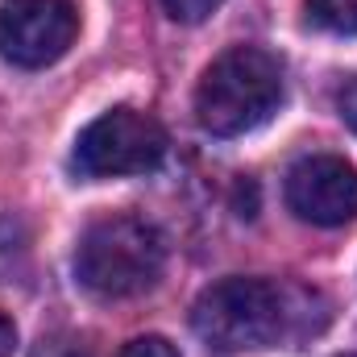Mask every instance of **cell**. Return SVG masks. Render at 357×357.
<instances>
[{
  "mask_svg": "<svg viewBox=\"0 0 357 357\" xmlns=\"http://www.w3.org/2000/svg\"><path fill=\"white\" fill-rule=\"evenodd\" d=\"M324 320L328 303L320 291L270 278H220L191 307L195 337L220 357L295 345L303 337H316Z\"/></svg>",
  "mask_w": 357,
  "mask_h": 357,
  "instance_id": "1",
  "label": "cell"
},
{
  "mask_svg": "<svg viewBox=\"0 0 357 357\" xmlns=\"http://www.w3.org/2000/svg\"><path fill=\"white\" fill-rule=\"evenodd\" d=\"M282 104V63L262 46L225 50L195 88V121L212 137H241Z\"/></svg>",
  "mask_w": 357,
  "mask_h": 357,
  "instance_id": "2",
  "label": "cell"
},
{
  "mask_svg": "<svg viewBox=\"0 0 357 357\" xmlns=\"http://www.w3.org/2000/svg\"><path fill=\"white\" fill-rule=\"evenodd\" d=\"M167 266L162 233L142 216H104L79 237L75 278L96 299H133L158 282Z\"/></svg>",
  "mask_w": 357,
  "mask_h": 357,
  "instance_id": "3",
  "label": "cell"
},
{
  "mask_svg": "<svg viewBox=\"0 0 357 357\" xmlns=\"http://www.w3.org/2000/svg\"><path fill=\"white\" fill-rule=\"evenodd\" d=\"M162 158H167V129L137 108H112L96 116L71 150V167L84 178L146 175Z\"/></svg>",
  "mask_w": 357,
  "mask_h": 357,
  "instance_id": "4",
  "label": "cell"
},
{
  "mask_svg": "<svg viewBox=\"0 0 357 357\" xmlns=\"http://www.w3.org/2000/svg\"><path fill=\"white\" fill-rule=\"evenodd\" d=\"M79 33L71 0H4L0 4V54L13 67L38 71L59 63Z\"/></svg>",
  "mask_w": 357,
  "mask_h": 357,
  "instance_id": "5",
  "label": "cell"
},
{
  "mask_svg": "<svg viewBox=\"0 0 357 357\" xmlns=\"http://www.w3.org/2000/svg\"><path fill=\"white\" fill-rule=\"evenodd\" d=\"M287 204L299 220L337 229L357 216V167L337 154H307L287 171Z\"/></svg>",
  "mask_w": 357,
  "mask_h": 357,
  "instance_id": "6",
  "label": "cell"
},
{
  "mask_svg": "<svg viewBox=\"0 0 357 357\" xmlns=\"http://www.w3.org/2000/svg\"><path fill=\"white\" fill-rule=\"evenodd\" d=\"M307 17L328 33L357 38V0H307Z\"/></svg>",
  "mask_w": 357,
  "mask_h": 357,
  "instance_id": "7",
  "label": "cell"
},
{
  "mask_svg": "<svg viewBox=\"0 0 357 357\" xmlns=\"http://www.w3.org/2000/svg\"><path fill=\"white\" fill-rule=\"evenodd\" d=\"M162 8H167V17H175L183 25H195L204 17H212L220 8V0H162Z\"/></svg>",
  "mask_w": 357,
  "mask_h": 357,
  "instance_id": "8",
  "label": "cell"
},
{
  "mask_svg": "<svg viewBox=\"0 0 357 357\" xmlns=\"http://www.w3.org/2000/svg\"><path fill=\"white\" fill-rule=\"evenodd\" d=\"M33 357H88L84 341H75L71 333H54V337H42Z\"/></svg>",
  "mask_w": 357,
  "mask_h": 357,
  "instance_id": "9",
  "label": "cell"
},
{
  "mask_svg": "<svg viewBox=\"0 0 357 357\" xmlns=\"http://www.w3.org/2000/svg\"><path fill=\"white\" fill-rule=\"evenodd\" d=\"M121 357H178V349L167 337H137L121 349Z\"/></svg>",
  "mask_w": 357,
  "mask_h": 357,
  "instance_id": "10",
  "label": "cell"
},
{
  "mask_svg": "<svg viewBox=\"0 0 357 357\" xmlns=\"http://www.w3.org/2000/svg\"><path fill=\"white\" fill-rule=\"evenodd\" d=\"M341 116H345V125L357 133V79H349L345 91H341Z\"/></svg>",
  "mask_w": 357,
  "mask_h": 357,
  "instance_id": "11",
  "label": "cell"
},
{
  "mask_svg": "<svg viewBox=\"0 0 357 357\" xmlns=\"http://www.w3.org/2000/svg\"><path fill=\"white\" fill-rule=\"evenodd\" d=\"M13 345H17V324L0 316V357H13Z\"/></svg>",
  "mask_w": 357,
  "mask_h": 357,
  "instance_id": "12",
  "label": "cell"
},
{
  "mask_svg": "<svg viewBox=\"0 0 357 357\" xmlns=\"http://www.w3.org/2000/svg\"><path fill=\"white\" fill-rule=\"evenodd\" d=\"M345 357H357V354H345Z\"/></svg>",
  "mask_w": 357,
  "mask_h": 357,
  "instance_id": "13",
  "label": "cell"
}]
</instances>
